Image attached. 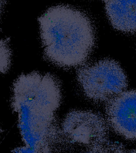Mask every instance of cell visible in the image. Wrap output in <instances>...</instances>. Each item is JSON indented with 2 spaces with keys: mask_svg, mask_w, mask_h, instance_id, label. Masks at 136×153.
<instances>
[{
  "mask_svg": "<svg viewBox=\"0 0 136 153\" xmlns=\"http://www.w3.org/2000/svg\"><path fill=\"white\" fill-rule=\"evenodd\" d=\"M46 58L60 67L71 68L87 60L95 44L88 17L66 5L48 8L38 18Z\"/></svg>",
  "mask_w": 136,
  "mask_h": 153,
  "instance_id": "1",
  "label": "cell"
},
{
  "mask_svg": "<svg viewBox=\"0 0 136 153\" xmlns=\"http://www.w3.org/2000/svg\"><path fill=\"white\" fill-rule=\"evenodd\" d=\"M61 100L60 84L50 74L32 72L22 74L13 84V109L20 108L33 114L53 115Z\"/></svg>",
  "mask_w": 136,
  "mask_h": 153,
  "instance_id": "2",
  "label": "cell"
},
{
  "mask_svg": "<svg viewBox=\"0 0 136 153\" xmlns=\"http://www.w3.org/2000/svg\"><path fill=\"white\" fill-rule=\"evenodd\" d=\"M77 80L85 95L95 102L109 101L128 86L126 74L115 61L101 60L79 68Z\"/></svg>",
  "mask_w": 136,
  "mask_h": 153,
  "instance_id": "3",
  "label": "cell"
},
{
  "mask_svg": "<svg viewBox=\"0 0 136 153\" xmlns=\"http://www.w3.org/2000/svg\"><path fill=\"white\" fill-rule=\"evenodd\" d=\"M108 122L115 132L128 139H136V91H123L108 101Z\"/></svg>",
  "mask_w": 136,
  "mask_h": 153,
  "instance_id": "4",
  "label": "cell"
},
{
  "mask_svg": "<svg viewBox=\"0 0 136 153\" xmlns=\"http://www.w3.org/2000/svg\"><path fill=\"white\" fill-rule=\"evenodd\" d=\"M104 127L103 119L94 113L73 111L67 114L62 125V140L71 146H85L91 141V132Z\"/></svg>",
  "mask_w": 136,
  "mask_h": 153,
  "instance_id": "5",
  "label": "cell"
},
{
  "mask_svg": "<svg viewBox=\"0 0 136 153\" xmlns=\"http://www.w3.org/2000/svg\"><path fill=\"white\" fill-rule=\"evenodd\" d=\"M105 5L114 28L126 33L136 32V1H106Z\"/></svg>",
  "mask_w": 136,
  "mask_h": 153,
  "instance_id": "6",
  "label": "cell"
},
{
  "mask_svg": "<svg viewBox=\"0 0 136 153\" xmlns=\"http://www.w3.org/2000/svg\"><path fill=\"white\" fill-rule=\"evenodd\" d=\"M10 39L0 38V74H4L9 69L12 53L9 45Z\"/></svg>",
  "mask_w": 136,
  "mask_h": 153,
  "instance_id": "7",
  "label": "cell"
},
{
  "mask_svg": "<svg viewBox=\"0 0 136 153\" xmlns=\"http://www.w3.org/2000/svg\"><path fill=\"white\" fill-rule=\"evenodd\" d=\"M3 3H4V2H3V1H0V14H1V11H2V9L3 8Z\"/></svg>",
  "mask_w": 136,
  "mask_h": 153,
  "instance_id": "8",
  "label": "cell"
},
{
  "mask_svg": "<svg viewBox=\"0 0 136 153\" xmlns=\"http://www.w3.org/2000/svg\"><path fill=\"white\" fill-rule=\"evenodd\" d=\"M1 129H0V132H1Z\"/></svg>",
  "mask_w": 136,
  "mask_h": 153,
  "instance_id": "9",
  "label": "cell"
}]
</instances>
